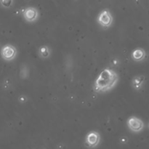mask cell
I'll list each match as a JSON object with an SVG mask.
<instances>
[{
    "label": "cell",
    "instance_id": "obj_3",
    "mask_svg": "<svg viewBox=\"0 0 149 149\" xmlns=\"http://www.w3.org/2000/svg\"><path fill=\"white\" fill-rule=\"evenodd\" d=\"M97 22L102 27L109 28L113 23V17L109 10H105L99 14Z\"/></svg>",
    "mask_w": 149,
    "mask_h": 149
},
{
    "label": "cell",
    "instance_id": "obj_4",
    "mask_svg": "<svg viewBox=\"0 0 149 149\" xmlns=\"http://www.w3.org/2000/svg\"><path fill=\"white\" fill-rule=\"evenodd\" d=\"M1 55L3 59L5 61H13V59L15 58L16 55H17V50L13 45H7L1 48Z\"/></svg>",
    "mask_w": 149,
    "mask_h": 149
},
{
    "label": "cell",
    "instance_id": "obj_2",
    "mask_svg": "<svg viewBox=\"0 0 149 149\" xmlns=\"http://www.w3.org/2000/svg\"><path fill=\"white\" fill-rule=\"evenodd\" d=\"M127 127L134 132H140L143 130L144 123L141 119L136 116H131L127 119Z\"/></svg>",
    "mask_w": 149,
    "mask_h": 149
},
{
    "label": "cell",
    "instance_id": "obj_9",
    "mask_svg": "<svg viewBox=\"0 0 149 149\" xmlns=\"http://www.w3.org/2000/svg\"><path fill=\"white\" fill-rule=\"evenodd\" d=\"M39 54L43 58H47L49 55V49L47 46H44L39 49Z\"/></svg>",
    "mask_w": 149,
    "mask_h": 149
},
{
    "label": "cell",
    "instance_id": "obj_11",
    "mask_svg": "<svg viewBox=\"0 0 149 149\" xmlns=\"http://www.w3.org/2000/svg\"><path fill=\"white\" fill-rule=\"evenodd\" d=\"M148 128H149V123H148Z\"/></svg>",
    "mask_w": 149,
    "mask_h": 149
},
{
    "label": "cell",
    "instance_id": "obj_6",
    "mask_svg": "<svg viewBox=\"0 0 149 149\" xmlns=\"http://www.w3.org/2000/svg\"><path fill=\"white\" fill-rule=\"evenodd\" d=\"M100 141V136L98 132L95 131H92L89 132L86 136V144L90 148H95L99 144Z\"/></svg>",
    "mask_w": 149,
    "mask_h": 149
},
{
    "label": "cell",
    "instance_id": "obj_8",
    "mask_svg": "<svg viewBox=\"0 0 149 149\" xmlns=\"http://www.w3.org/2000/svg\"><path fill=\"white\" fill-rule=\"evenodd\" d=\"M145 81V77L143 75L137 76L135 78L132 79V87L134 89L137 90H139L142 88L143 85V83Z\"/></svg>",
    "mask_w": 149,
    "mask_h": 149
},
{
    "label": "cell",
    "instance_id": "obj_7",
    "mask_svg": "<svg viewBox=\"0 0 149 149\" xmlns=\"http://www.w3.org/2000/svg\"><path fill=\"white\" fill-rule=\"evenodd\" d=\"M146 55V53L143 49L138 48L132 52V58L134 61L140 62V61H142L145 59Z\"/></svg>",
    "mask_w": 149,
    "mask_h": 149
},
{
    "label": "cell",
    "instance_id": "obj_5",
    "mask_svg": "<svg viewBox=\"0 0 149 149\" xmlns=\"http://www.w3.org/2000/svg\"><path fill=\"white\" fill-rule=\"evenodd\" d=\"M23 15L25 20L29 23L35 22L39 17V12L35 7H29L25 9L23 12Z\"/></svg>",
    "mask_w": 149,
    "mask_h": 149
},
{
    "label": "cell",
    "instance_id": "obj_10",
    "mask_svg": "<svg viewBox=\"0 0 149 149\" xmlns=\"http://www.w3.org/2000/svg\"><path fill=\"white\" fill-rule=\"evenodd\" d=\"M0 4L4 8H10L13 4V0H0Z\"/></svg>",
    "mask_w": 149,
    "mask_h": 149
},
{
    "label": "cell",
    "instance_id": "obj_1",
    "mask_svg": "<svg viewBox=\"0 0 149 149\" xmlns=\"http://www.w3.org/2000/svg\"><path fill=\"white\" fill-rule=\"evenodd\" d=\"M119 81V76L113 70L106 68L103 70L94 83L95 92L106 93L114 88Z\"/></svg>",
    "mask_w": 149,
    "mask_h": 149
}]
</instances>
